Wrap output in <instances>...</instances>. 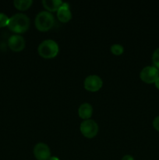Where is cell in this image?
<instances>
[{
    "label": "cell",
    "instance_id": "obj_1",
    "mask_svg": "<svg viewBox=\"0 0 159 160\" xmlns=\"http://www.w3.org/2000/svg\"><path fill=\"white\" fill-rule=\"evenodd\" d=\"M8 28L17 34L24 33L30 28V19L23 13H17L9 18Z\"/></svg>",
    "mask_w": 159,
    "mask_h": 160
},
{
    "label": "cell",
    "instance_id": "obj_2",
    "mask_svg": "<svg viewBox=\"0 0 159 160\" xmlns=\"http://www.w3.org/2000/svg\"><path fill=\"white\" fill-rule=\"evenodd\" d=\"M54 23V17L48 11H42L36 16L35 27L38 31L43 32L48 31L52 28Z\"/></svg>",
    "mask_w": 159,
    "mask_h": 160
},
{
    "label": "cell",
    "instance_id": "obj_3",
    "mask_svg": "<svg viewBox=\"0 0 159 160\" xmlns=\"http://www.w3.org/2000/svg\"><path fill=\"white\" fill-rule=\"evenodd\" d=\"M39 55L45 59H52L59 52V45L53 40H45L39 45L37 48Z\"/></svg>",
    "mask_w": 159,
    "mask_h": 160
},
{
    "label": "cell",
    "instance_id": "obj_4",
    "mask_svg": "<svg viewBox=\"0 0 159 160\" xmlns=\"http://www.w3.org/2000/svg\"><path fill=\"white\" fill-rule=\"evenodd\" d=\"M80 129L84 137L87 138H93L98 132V125L94 120L89 119L84 120L81 123Z\"/></svg>",
    "mask_w": 159,
    "mask_h": 160
},
{
    "label": "cell",
    "instance_id": "obj_5",
    "mask_svg": "<svg viewBox=\"0 0 159 160\" xmlns=\"http://www.w3.org/2000/svg\"><path fill=\"white\" fill-rule=\"evenodd\" d=\"M159 77V70L154 66L145 67L140 73V78L147 84H152L156 81Z\"/></svg>",
    "mask_w": 159,
    "mask_h": 160
},
{
    "label": "cell",
    "instance_id": "obj_6",
    "mask_svg": "<svg viewBox=\"0 0 159 160\" xmlns=\"http://www.w3.org/2000/svg\"><path fill=\"white\" fill-rule=\"evenodd\" d=\"M102 84V80L97 75H90L84 80V88L89 92H98L101 88Z\"/></svg>",
    "mask_w": 159,
    "mask_h": 160
},
{
    "label": "cell",
    "instance_id": "obj_7",
    "mask_svg": "<svg viewBox=\"0 0 159 160\" xmlns=\"http://www.w3.org/2000/svg\"><path fill=\"white\" fill-rule=\"evenodd\" d=\"M34 155L37 160H48L51 157V152L46 144L40 142L34 147Z\"/></svg>",
    "mask_w": 159,
    "mask_h": 160
},
{
    "label": "cell",
    "instance_id": "obj_8",
    "mask_svg": "<svg viewBox=\"0 0 159 160\" xmlns=\"http://www.w3.org/2000/svg\"><path fill=\"white\" fill-rule=\"evenodd\" d=\"M8 45L12 51L20 52L25 48V40L22 36L14 34L8 40Z\"/></svg>",
    "mask_w": 159,
    "mask_h": 160
},
{
    "label": "cell",
    "instance_id": "obj_9",
    "mask_svg": "<svg viewBox=\"0 0 159 160\" xmlns=\"http://www.w3.org/2000/svg\"><path fill=\"white\" fill-rule=\"evenodd\" d=\"M57 17L59 21L62 23H67L72 18V13L70 10L69 4L66 2H63L57 11Z\"/></svg>",
    "mask_w": 159,
    "mask_h": 160
},
{
    "label": "cell",
    "instance_id": "obj_10",
    "mask_svg": "<svg viewBox=\"0 0 159 160\" xmlns=\"http://www.w3.org/2000/svg\"><path fill=\"white\" fill-rule=\"evenodd\" d=\"M93 113V107L89 103H83L78 109V115L84 120H89Z\"/></svg>",
    "mask_w": 159,
    "mask_h": 160
},
{
    "label": "cell",
    "instance_id": "obj_11",
    "mask_svg": "<svg viewBox=\"0 0 159 160\" xmlns=\"http://www.w3.org/2000/svg\"><path fill=\"white\" fill-rule=\"evenodd\" d=\"M62 2L60 0H43L42 4L44 7L49 12L58 11L62 4Z\"/></svg>",
    "mask_w": 159,
    "mask_h": 160
},
{
    "label": "cell",
    "instance_id": "obj_12",
    "mask_svg": "<svg viewBox=\"0 0 159 160\" xmlns=\"http://www.w3.org/2000/svg\"><path fill=\"white\" fill-rule=\"evenodd\" d=\"M32 0H15L13 2L14 6L19 10L24 11L29 9L32 5Z\"/></svg>",
    "mask_w": 159,
    "mask_h": 160
},
{
    "label": "cell",
    "instance_id": "obj_13",
    "mask_svg": "<svg viewBox=\"0 0 159 160\" xmlns=\"http://www.w3.org/2000/svg\"><path fill=\"white\" fill-rule=\"evenodd\" d=\"M111 52L113 53L115 56H119V55L123 54L124 52V48L121 45H118V44H115V45H112L111 47Z\"/></svg>",
    "mask_w": 159,
    "mask_h": 160
},
{
    "label": "cell",
    "instance_id": "obj_14",
    "mask_svg": "<svg viewBox=\"0 0 159 160\" xmlns=\"http://www.w3.org/2000/svg\"><path fill=\"white\" fill-rule=\"evenodd\" d=\"M152 62L154 67L159 70V48H157L153 53Z\"/></svg>",
    "mask_w": 159,
    "mask_h": 160
},
{
    "label": "cell",
    "instance_id": "obj_15",
    "mask_svg": "<svg viewBox=\"0 0 159 160\" xmlns=\"http://www.w3.org/2000/svg\"><path fill=\"white\" fill-rule=\"evenodd\" d=\"M9 18L6 15V14L0 12V28H4V27L8 26Z\"/></svg>",
    "mask_w": 159,
    "mask_h": 160
},
{
    "label": "cell",
    "instance_id": "obj_16",
    "mask_svg": "<svg viewBox=\"0 0 159 160\" xmlns=\"http://www.w3.org/2000/svg\"><path fill=\"white\" fill-rule=\"evenodd\" d=\"M153 127L156 131H159V116L156 117L153 121Z\"/></svg>",
    "mask_w": 159,
    "mask_h": 160
},
{
    "label": "cell",
    "instance_id": "obj_17",
    "mask_svg": "<svg viewBox=\"0 0 159 160\" xmlns=\"http://www.w3.org/2000/svg\"><path fill=\"white\" fill-rule=\"evenodd\" d=\"M122 160H134V159L132 156H129V155H126L125 156H123Z\"/></svg>",
    "mask_w": 159,
    "mask_h": 160
},
{
    "label": "cell",
    "instance_id": "obj_18",
    "mask_svg": "<svg viewBox=\"0 0 159 160\" xmlns=\"http://www.w3.org/2000/svg\"><path fill=\"white\" fill-rule=\"evenodd\" d=\"M154 84H155L156 88H157L159 90V77H158V78H157V79L156 80V81H155V82H154Z\"/></svg>",
    "mask_w": 159,
    "mask_h": 160
},
{
    "label": "cell",
    "instance_id": "obj_19",
    "mask_svg": "<svg viewBox=\"0 0 159 160\" xmlns=\"http://www.w3.org/2000/svg\"><path fill=\"white\" fill-rule=\"evenodd\" d=\"M48 160H59V159H58L57 157H55V156H51Z\"/></svg>",
    "mask_w": 159,
    "mask_h": 160
}]
</instances>
